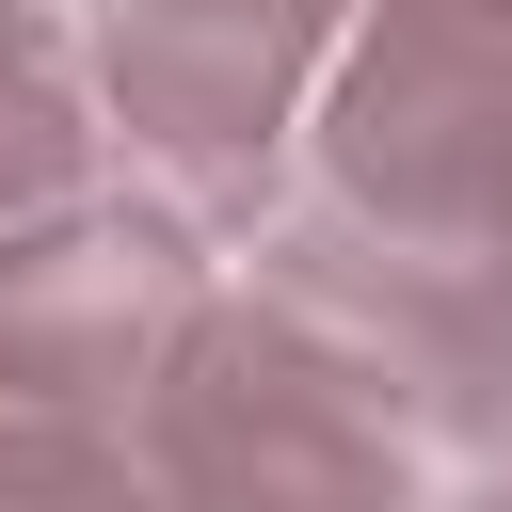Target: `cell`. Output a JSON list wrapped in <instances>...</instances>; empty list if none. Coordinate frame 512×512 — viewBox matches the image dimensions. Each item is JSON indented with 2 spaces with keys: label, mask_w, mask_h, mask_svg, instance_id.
<instances>
[{
  "label": "cell",
  "mask_w": 512,
  "mask_h": 512,
  "mask_svg": "<svg viewBox=\"0 0 512 512\" xmlns=\"http://www.w3.org/2000/svg\"><path fill=\"white\" fill-rule=\"evenodd\" d=\"M80 160H96L80 64H64V32H48L32 0H0V240L48 224V208H80Z\"/></svg>",
  "instance_id": "cell-6"
},
{
  "label": "cell",
  "mask_w": 512,
  "mask_h": 512,
  "mask_svg": "<svg viewBox=\"0 0 512 512\" xmlns=\"http://www.w3.org/2000/svg\"><path fill=\"white\" fill-rule=\"evenodd\" d=\"M336 16L352 0H112V128L160 176L176 224L256 208V176L288 144V96H304Z\"/></svg>",
  "instance_id": "cell-3"
},
{
  "label": "cell",
  "mask_w": 512,
  "mask_h": 512,
  "mask_svg": "<svg viewBox=\"0 0 512 512\" xmlns=\"http://www.w3.org/2000/svg\"><path fill=\"white\" fill-rule=\"evenodd\" d=\"M448 512H512V480H480V496H448Z\"/></svg>",
  "instance_id": "cell-8"
},
{
  "label": "cell",
  "mask_w": 512,
  "mask_h": 512,
  "mask_svg": "<svg viewBox=\"0 0 512 512\" xmlns=\"http://www.w3.org/2000/svg\"><path fill=\"white\" fill-rule=\"evenodd\" d=\"M0 512H160V480H144V448L112 416L0 400Z\"/></svg>",
  "instance_id": "cell-7"
},
{
  "label": "cell",
  "mask_w": 512,
  "mask_h": 512,
  "mask_svg": "<svg viewBox=\"0 0 512 512\" xmlns=\"http://www.w3.org/2000/svg\"><path fill=\"white\" fill-rule=\"evenodd\" d=\"M128 448H144L160 512H432L400 384L272 288L176 320V352L128 400Z\"/></svg>",
  "instance_id": "cell-1"
},
{
  "label": "cell",
  "mask_w": 512,
  "mask_h": 512,
  "mask_svg": "<svg viewBox=\"0 0 512 512\" xmlns=\"http://www.w3.org/2000/svg\"><path fill=\"white\" fill-rule=\"evenodd\" d=\"M192 304H208V272H192V224L160 192L144 208H48V224H16L0 240V400L128 416Z\"/></svg>",
  "instance_id": "cell-4"
},
{
  "label": "cell",
  "mask_w": 512,
  "mask_h": 512,
  "mask_svg": "<svg viewBox=\"0 0 512 512\" xmlns=\"http://www.w3.org/2000/svg\"><path fill=\"white\" fill-rule=\"evenodd\" d=\"M320 224L368 256H480L512 224V16L480 0H384L320 96Z\"/></svg>",
  "instance_id": "cell-2"
},
{
  "label": "cell",
  "mask_w": 512,
  "mask_h": 512,
  "mask_svg": "<svg viewBox=\"0 0 512 512\" xmlns=\"http://www.w3.org/2000/svg\"><path fill=\"white\" fill-rule=\"evenodd\" d=\"M480 16H512V0H480Z\"/></svg>",
  "instance_id": "cell-9"
},
{
  "label": "cell",
  "mask_w": 512,
  "mask_h": 512,
  "mask_svg": "<svg viewBox=\"0 0 512 512\" xmlns=\"http://www.w3.org/2000/svg\"><path fill=\"white\" fill-rule=\"evenodd\" d=\"M272 304H304L320 336H352L384 384H400V416L416 432H448V448H496L512 464V224L480 240V256H448V272H416V256H368L352 224H288L272 240Z\"/></svg>",
  "instance_id": "cell-5"
}]
</instances>
